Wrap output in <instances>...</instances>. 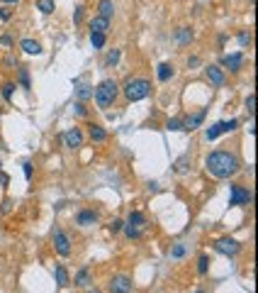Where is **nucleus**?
Masks as SVG:
<instances>
[{
	"instance_id": "1",
	"label": "nucleus",
	"mask_w": 258,
	"mask_h": 293,
	"mask_svg": "<svg viewBox=\"0 0 258 293\" xmlns=\"http://www.w3.org/2000/svg\"><path fill=\"white\" fill-rule=\"evenodd\" d=\"M205 169L214 178H232V176H236L241 171V161H239L236 154L224 151V149H217V151H212L205 159Z\"/></svg>"
},
{
	"instance_id": "2",
	"label": "nucleus",
	"mask_w": 258,
	"mask_h": 293,
	"mask_svg": "<svg viewBox=\"0 0 258 293\" xmlns=\"http://www.w3.org/2000/svg\"><path fill=\"white\" fill-rule=\"evenodd\" d=\"M93 95H95L98 108H100V110H107V108L115 105V100H117V95H120V83L112 81V78H105V81L93 90Z\"/></svg>"
},
{
	"instance_id": "3",
	"label": "nucleus",
	"mask_w": 258,
	"mask_h": 293,
	"mask_svg": "<svg viewBox=\"0 0 258 293\" xmlns=\"http://www.w3.org/2000/svg\"><path fill=\"white\" fill-rule=\"evenodd\" d=\"M122 90H125V98L129 103H139V100L151 95V81H146V78H129Z\"/></svg>"
},
{
	"instance_id": "4",
	"label": "nucleus",
	"mask_w": 258,
	"mask_h": 293,
	"mask_svg": "<svg viewBox=\"0 0 258 293\" xmlns=\"http://www.w3.org/2000/svg\"><path fill=\"white\" fill-rule=\"evenodd\" d=\"M251 201H254V193L246 186L232 183V188H229V205H249Z\"/></svg>"
},
{
	"instance_id": "5",
	"label": "nucleus",
	"mask_w": 258,
	"mask_h": 293,
	"mask_svg": "<svg viewBox=\"0 0 258 293\" xmlns=\"http://www.w3.org/2000/svg\"><path fill=\"white\" fill-rule=\"evenodd\" d=\"M214 252H219V254H224V257H236V254L241 252V242L234 239V237H219V239L214 242Z\"/></svg>"
},
{
	"instance_id": "6",
	"label": "nucleus",
	"mask_w": 258,
	"mask_h": 293,
	"mask_svg": "<svg viewBox=\"0 0 258 293\" xmlns=\"http://www.w3.org/2000/svg\"><path fill=\"white\" fill-rule=\"evenodd\" d=\"M107 293H131V279L125 274L112 276L110 284H107Z\"/></svg>"
},
{
	"instance_id": "7",
	"label": "nucleus",
	"mask_w": 258,
	"mask_h": 293,
	"mask_svg": "<svg viewBox=\"0 0 258 293\" xmlns=\"http://www.w3.org/2000/svg\"><path fill=\"white\" fill-rule=\"evenodd\" d=\"M54 249L61 257H71V239L64 230H54Z\"/></svg>"
},
{
	"instance_id": "8",
	"label": "nucleus",
	"mask_w": 258,
	"mask_h": 293,
	"mask_svg": "<svg viewBox=\"0 0 258 293\" xmlns=\"http://www.w3.org/2000/svg\"><path fill=\"white\" fill-rule=\"evenodd\" d=\"M205 76H207V81H209L212 86H224V83H227V73H224L222 66H217V64L205 66Z\"/></svg>"
},
{
	"instance_id": "9",
	"label": "nucleus",
	"mask_w": 258,
	"mask_h": 293,
	"mask_svg": "<svg viewBox=\"0 0 258 293\" xmlns=\"http://www.w3.org/2000/svg\"><path fill=\"white\" fill-rule=\"evenodd\" d=\"M64 145L68 149H78V146H83V132L78 130V127H71L68 132H64Z\"/></svg>"
},
{
	"instance_id": "10",
	"label": "nucleus",
	"mask_w": 258,
	"mask_h": 293,
	"mask_svg": "<svg viewBox=\"0 0 258 293\" xmlns=\"http://www.w3.org/2000/svg\"><path fill=\"white\" fill-rule=\"evenodd\" d=\"M224 66L229 69L232 73L241 71V66H244V52H236V54H227L224 57Z\"/></svg>"
},
{
	"instance_id": "11",
	"label": "nucleus",
	"mask_w": 258,
	"mask_h": 293,
	"mask_svg": "<svg viewBox=\"0 0 258 293\" xmlns=\"http://www.w3.org/2000/svg\"><path fill=\"white\" fill-rule=\"evenodd\" d=\"M73 284L78 286V289H90V284H93V276H90V269L88 266H83L76 276H73Z\"/></svg>"
},
{
	"instance_id": "12",
	"label": "nucleus",
	"mask_w": 258,
	"mask_h": 293,
	"mask_svg": "<svg viewBox=\"0 0 258 293\" xmlns=\"http://www.w3.org/2000/svg\"><path fill=\"white\" fill-rule=\"evenodd\" d=\"M76 222H78L80 227H90V225L98 222V213H95V210H80V213L76 215Z\"/></svg>"
},
{
	"instance_id": "13",
	"label": "nucleus",
	"mask_w": 258,
	"mask_h": 293,
	"mask_svg": "<svg viewBox=\"0 0 258 293\" xmlns=\"http://www.w3.org/2000/svg\"><path fill=\"white\" fill-rule=\"evenodd\" d=\"M205 115H207V110H200V113H195V115H190V117H188V120L183 122V130H188V132H193V130H197V127L202 125Z\"/></svg>"
},
{
	"instance_id": "14",
	"label": "nucleus",
	"mask_w": 258,
	"mask_h": 293,
	"mask_svg": "<svg viewBox=\"0 0 258 293\" xmlns=\"http://www.w3.org/2000/svg\"><path fill=\"white\" fill-rule=\"evenodd\" d=\"M88 27H90V32L107 34V29H110V20H105V17H100V15H98V17H93V20H90V25H88Z\"/></svg>"
},
{
	"instance_id": "15",
	"label": "nucleus",
	"mask_w": 258,
	"mask_h": 293,
	"mask_svg": "<svg viewBox=\"0 0 258 293\" xmlns=\"http://www.w3.org/2000/svg\"><path fill=\"white\" fill-rule=\"evenodd\" d=\"M20 47H22V52L29 54V57H39V54H42V44L34 42V39H22Z\"/></svg>"
},
{
	"instance_id": "16",
	"label": "nucleus",
	"mask_w": 258,
	"mask_h": 293,
	"mask_svg": "<svg viewBox=\"0 0 258 293\" xmlns=\"http://www.w3.org/2000/svg\"><path fill=\"white\" fill-rule=\"evenodd\" d=\"M173 64H168V61H163V64H158V69H156V78L161 81V83H166V81H171L173 78Z\"/></svg>"
},
{
	"instance_id": "17",
	"label": "nucleus",
	"mask_w": 258,
	"mask_h": 293,
	"mask_svg": "<svg viewBox=\"0 0 258 293\" xmlns=\"http://www.w3.org/2000/svg\"><path fill=\"white\" fill-rule=\"evenodd\" d=\"M54 276H56V286H61V289H66V286L71 284L68 269H66L64 264H56V269H54Z\"/></svg>"
},
{
	"instance_id": "18",
	"label": "nucleus",
	"mask_w": 258,
	"mask_h": 293,
	"mask_svg": "<svg viewBox=\"0 0 258 293\" xmlns=\"http://www.w3.org/2000/svg\"><path fill=\"white\" fill-rule=\"evenodd\" d=\"M98 15L105 17V20H112V15H115V2H112V0H100V2H98Z\"/></svg>"
},
{
	"instance_id": "19",
	"label": "nucleus",
	"mask_w": 258,
	"mask_h": 293,
	"mask_svg": "<svg viewBox=\"0 0 258 293\" xmlns=\"http://www.w3.org/2000/svg\"><path fill=\"white\" fill-rule=\"evenodd\" d=\"M127 225L129 227H136V230H144V225H146V215L139 213V210H131V213L127 215Z\"/></svg>"
},
{
	"instance_id": "20",
	"label": "nucleus",
	"mask_w": 258,
	"mask_h": 293,
	"mask_svg": "<svg viewBox=\"0 0 258 293\" xmlns=\"http://www.w3.org/2000/svg\"><path fill=\"white\" fill-rule=\"evenodd\" d=\"M90 98H93V86L78 83V88H76V100H78V103H85V100H90Z\"/></svg>"
},
{
	"instance_id": "21",
	"label": "nucleus",
	"mask_w": 258,
	"mask_h": 293,
	"mask_svg": "<svg viewBox=\"0 0 258 293\" xmlns=\"http://www.w3.org/2000/svg\"><path fill=\"white\" fill-rule=\"evenodd\" d=\"M176 42L183 44V47L190 44V42H193V29H190V27H178V29H176Z\"/></svg>"
},
{
	"instance_id": "22",
	"label": "nucleus",
	"mask_w": 258,
	"mask_h": 293,
	"mask_svg": "<svg viewBox=\"0 0 258 293\" xmlns=\"http://www.w3.org/2000/svg\"><path fill=\"white\" fill-rule=\"evenodd\" d=\"M88 135H90V140H93V142H98V145L107 140V130H105V127H100V125H90Z\"/></svg>"
},
{
	"instance_id": "23",
	"label": "nucleus",
	"mask_w": 258,
	"mask_h": 293,
	"mask_svg": "<svg viewBox=\"0 0 258 293\" xmlns=\"http://www.w3.org/2000/svg\"><path fill=\"white\" fill-rule=\"evenodd\" d=\"M37 10H42L44 15H52L56 10V2L54 0H37Z\"/></svg>"
},
{
	"instance_id": "24",
	"label": "nucleus",
	"mask_w": 258,
	"mask_h": 293,
	"mask_svg": "<svg viewBox=\"0 0 258 293\" xmlns=\"http://www.w3.org/2000/svg\"><path fill=\"white\" fill-rule=\"evenodd\" d=\"M207 271H209V257H207V254H202V257L197 259V274H200V276H205Z\"/></svg>"
},
{
	"instance_id": "25",
	"label": "nucleus",
	"mask_w": 258,
	"mask_h": 293,
	"mask_svg": "<svg viewBox=\"0 0 258 293\" xmlns=\"http://www.w3.org/2000/svg\"><path fill=\"white\" fill-rule=\"evenodd\" d=\"M90 44H93L95 49H103V47H105V34H100V32H90Z\"/></svg>"
},
{
	"instance_id": "26",
	"label": "nucleus",
	"mask_w": 258,
	"mask_h": 293,
	"mask_svg": "<svg viewBox=\"0 0 258 293\" xmlns=\"http://www.w3.org/2000/svg\"><path fill=\"white\" fill-rule=\"evenodd\" d=\"M15 88H17V86H15L12 81H7V83H2V98H5L7 103L12 100V93H15Z\"/></svg>"
},
{
	"instance_id": "27",
	"label": "nucleus",
	"mask_w": 258,
	"mask_h": 293,
	"mask_svg": "<svg viewBox=\"0 0 258 293\" xmlns=\"http://www.w3.org/2000/svg\"><path fill=\"white\" fill-rule=\"evenodd\" d=\"M185 252H188V247H185L183 242H178V244L171 249V259H181V257H185Z\"/></svg>"
},
{
	"instance_id": "28",
	"label": "nucleus",
	"mask_w": 258,
	"mask_h": 293,
	"mask_svg": "<svg viewBox=\"0 0 258 293\" xmlns=\"http://www.w3.org/2000/svg\"><path fill=\"white\" fill-rule=\"evenodd\" d=\"M120 57H122V52H120V49H112V52L107 54V61H105V64H107V66H117V64H120Z\"/></svg>"
},
{
	"instance_id": "29",
	"label": "nucleus",
	"mask_w": 258,
	"mask_h": 293,
	"mask_svg": "<svg viewBox=\"0 0 258 293\" xmlns=\"http://www.w3.org/2000/svg\"><path fill=\"white\" fill-rule=\"evenodd\" d=\"M166 130H168V132H178V130H183V120H181V117L168 120V122H166Z\"/></svg>"
},
{
	"instance_id": "30",
	"label": "nucleus",
	"mask_w": 258,
	"mask_h": 293,
	"mask_svg": "<svg viewBox=\"0 0 258 293\" xmlns=\"http://www.w3.org/2000/svg\"><path fill=\"white\" fill-rule=\"evenodd\" d=\"M222 135V122H217V125H212V127H207V140L212 142V140H217Z\"/></svg>"
},
{
	"instance_id": "31",
	"label": "nucleus",
	"mask_w": 258,
	"mask_h": 293,
	"mask_svg": "<svg viewBox=\"0 0 258 293\" xmlns=\"http://www.w3.org/2000/svg\"><path fill=\"white\" fill-rule=\"evenodd\" d=\"M20 83H22V88H25V90H29V88H32V83H29V71H27L25 66L20 69Z\"/></svg>"
},
{
	"instance_id": "32",
	"label": "nucleus",
	"mask_w": 258,
	"mask_h": 293,
	"mask_svg": "<svg viewBox=\"0 0 258 293\" xmlns=\"http://www.w3.org/2000/svg\"><path fill=\"white\" fill-rule=\"evenodd\" d=\"M188 164H190V156H181V159L176 161V171H178V174H185V171H188Z\"/></svg>"
},
{
	"instance_id": "33",
	"label": "nucleus",
	"mask_w": 258,
	"mask_h": 293,
	"mask_svg": "<svg viewBox=\"0 0 258 293\" xmlns=\"http://www.w3.org/2000/svg\"><path fill=\"white\" fill-rule=\"evenodd\" d=\"M73 113L78 115V117H88V108H85V103H73Z\"/></svg>"
},
{
	"instance_id": "34",
	"label": "nucleus",
	"mask_w": 258,
	"mask_h": 293,
	"mask_svg": "<svg viewBox=\"0 0 258 293\" xmlns=\"http://www.w3.org/2000/svg\"><path fill=\"white\" fill-rule=\"evenodd\" d=\"M251 42H254L251 32H246V29H244V32L239 34V44H241V47H251Z\"/></svg>"
},
{
	"instance_id": "35",
	"label": "nucleus",
	"mask_w": 258,
	"mask_h": 293,
	"mask_svg": "<svg viewBox=\"0 0 258 293\" xmlns=\"http://www.w3.org/2000/svg\"><path fill=\"white\" fill-rule=\"evenodd\" d=\"M122 230H125V234H127L129 239H139V237H141V230H136V227H129V225H125Z\"/></svg>"
},
{
	"instance_id": "36",
	"label": "nucleus",
	"mask_w": 258,
	"mask_h": 293,
	"mask_svg": "<svg viewBox=\"0 0 258 293\" xmlns=\"http://www.w3.org/2000/svg\"><path fill=\"white\" fill-rule=\"evenodd\" d=\"M239 127V120H227V122H222V132H234Z\"/></svg>"
},
{
	"instance_id": "37",
	"label": "nucleus",
	"mask_w": 258,
	"mask_h": 293,
	"mask_svg": "<svg viewBox=\"0 0 258 293\" xmlns=\"http://www.w3.org/2000/svg\"><path fill=\"white\" fill-rule=\"evenodd\" d=\"M122 227H125V220H112V222H110V232H112V234L122 232Z\"/></svg>"
},
{
	"instance_id": "38",
	"label": "nucleus",
	"mask_w": 258,
	"mask_h": 293,
	"mask_svg": "<svg viewBox=\"0 0 258 293\" xmlns=\"http://www.w3.org/2000/svg\"><path fill=\"white\" fill-rule=\"evenodd\" d=\"M83 15H85V7H83V5H78V7H76V15H73V22H76V25H80V22H83Z\"/></svg>"
},
{
	"instance_id": "39",
	"label": "nucleus",
	"mask_w": 258,
	"mask_h": 293,
	"mask_svg": "<svg viewBox=\"0 0 258 293\" xmlns=\"http://www.w3.org/2000/svg\"><path fill=\"white\" fill-rule=\"evenodd\" d=\"M246 110H249V115H254V110H256V95L254 93L246 98Z\"/></svg>"
},
{
	"instance_id": "40",
	"label": "nucleus",
	"mask_w": 258,
	"mask_h": 293,
	"mask_svg": "<svg viewBox=\"0 0 258 293\" xmlns=\"http://www.w3.org/2000/svg\"><path fill=\"white\" fill-rule=\"evenodd\" d=\"M10 17H12V10H7V7H0V20H5V22H7Z\"/></svg>"
},
{
	"instance_id": "41",
	"label": "nucleus",
	"mask_w": 258,
	"mask_h": 293,
	"mask_svg": "<svg viewBox=\"0 0 258 293\" xmlns=\"http://www.w3.org/2000/svg\"><path fill=\"white\" fill-rule=\"evenodd\" d=\"M0 44H2V47H10V44H12V37H10V34H2V37H0Z\"/></svg>"
},
{
	"instance_id": "42",
	"label": "nucleus",
	"mask_w": 258,
	"mask_h": 293,
	"mask_svg": "<svg viewBox=\"0 0 258 293\" xmlns=\"http://www.w3.org/2000/svg\"><path fill=\"white\" fill-rule=\"evenodd\" d=\"M22 166H25V176H27V178H32V164H29V161H25Z\"/></svg>"
},
{
	"instance_id": "43",
	"label": "nucleus",
	"mask_w": 258,
	"mask_h": 293,
	"mask_svg": "<svg viewBox=\"0 0 258 293\" xmlns=\"http://www.w3.org/2000/svg\"><path fill=\"white\" fill-rule=\"evenodd\" d=\"M10 205H12V201L5 198V201H2V213H10Z\"/></svg>"
},
{
	"instance_id": "44",
	"label": "nucleus",
	"mask_w": 258,
	"mask_h": 293,
	"mask_svg": "<svg viewBox=\"0 0 258 293\" xmlns=\"http://www.w3.org/2000/svg\"><path fill=\"white\" fill-rule=\"evenodd\" d=\"M188 66H200V57H190V59H188Z\"/></svg>"
},
{
	"instance_id": "45",
	"label": "nucleus",
	"mask_w": 258,
	"mask_h": 293,
	"mask_svg": "<svg viewBox=\"0 0 258 293\" xmlns=\"http://www.w3.org/2000/svg\"><path fill=\"white\" fill-rule=\"evenodd\" d=\"M0 183H2V186H7V183H10V178H7V174H0Z\"/></svg>"
},
{
	"instance_id": "46",
	"label": "nucleus",
	"mask_w": 258,
	"mask_h": 293,
	"mask_svg": "<svg viewBox=\"0 0 258 293\" xmlns=\"http://www.w3.org/2000/svg\"><path fill=\"white\" fill-rule=\"evenodd\" d=\"M0 2H5V5H17L20 0H0Z\"/></svg>"
},
{
	"instance_id": "47",
	"label": "nucleus",
	"mask_w": 258,
	"mask_h": 293,
	"mask_svg": "<svg viewBox=\"0 0 258 293\" xmlns=\"http://www.w3.org/2000/svg\"><path fill=\"white\" fill-rule=\"evenodd\" d=\"M88 293H100V291H98V289H93V291H88Z\"/></svg>"
},
{
	"instance_id": "48",
	"label": "nucleus",
	"mask_w": 258,
	"mask_h": 293,
	"mask_svg": "<svg viewBox=\"0 0 258 293\" xmlns=\"http://www.w3.org/2000/svg\"><path fill=\"white\" fill-rule=\"evenodd\" d=\"M195 293H205V291H195Z\"/></svg>"
},
{
	"instance_id": "49",
	"label": "nucleus",
	"mask_w": 258,
	"mask_h": 293,
	"mask_svg": "<svg viewBox=\"0 0 258 293\" xmlns=\"http://www.w3.org/2000/svg\"><path fill=\"white\" fill-rule=\"evenodd\" d=\"M251 2H254V0H251Z\"/></svg>"
}]
</instances>
